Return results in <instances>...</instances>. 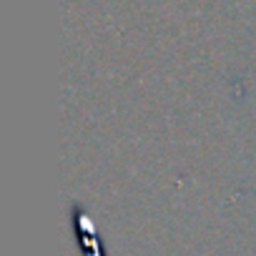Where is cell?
Instances as JSON below:
<instances>
[{"label":"cell","instance_id":"6da1fadb","mask_svg":"<svg viewBox=\"0 0 256 256\" xmlns=\"http://www.w3.org/2000/svg\"><path fill=\"white\" fill-rule=\"evenodd\" d=\"M70 224H73V236H76V246L83 256H108L103 238L93 224V218L86 214V208L80 204L70 206Z\"/></svg>","mask_w":256,"mask_h":256}]
</instances>
